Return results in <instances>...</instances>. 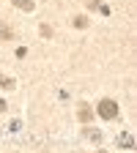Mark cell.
I'll use <instances>...</instances> for the list:
<instances>
[{"mask_svg": "<svg viewBox=\"0 0 137 153\" xmlns=\"http://www.w3.org/2000/svg\"><path fill=\"white\" fill-rule=\"evenodd\" d=\"M80 120H82V123H88V120H91V107H88V104H82V107H80Z\"/></svg>", "mask_w": 137, "mask_h": 153, "instance_id": "3", "label": "cell"}, {"mask_svg": "<svg viewBox=\"0 0 137 153\" xmlns=\"http://www.w3.org/2000/svg\"><path fill=\"white\" fill-rule=\"evenodd\" d=\"M74 25H77V27H85V25H88V19H85V16H77V19H74Z\"/></svg>", "mask_w": 137, "mask_h": 153, "instance_id": "7", "label": "cell"}, {"mask_svg": "<svg viewBox=\"0 0 137 153\" xmlns=\"http://www.w3.org/2000/svg\"><path fill=\"white\" fill-rule=\"evenodd\" d=\"M11 3L16 8H22V11H33V0H11Z\"/></svg>", "mask_w": 137, "mask_h": 153, "instance_id": "2", "label": "cell"}, {"mask_svg": "<svg viewBox=\"0 0 137 153\" xmlns=\"http://www.w3.org/2000/svg\"><path fill=\"white\" fill-rule=\"evenodd\" d=\"M0 38H6V41H8V38H14V36H11L8 27H0Z\"/></svg>", "mask_w": 137, "mask_h": 153, "instance_id": "6", "label": "cell"}, {"mask_svg": "<svg viewBox=\"0 0 137 153\" xmlns=\"http://www.w3.org/2000/svg\"><path fill=\"white\" fill-rule=\"evenodd\" d=\"M99 115H102L104 120L118 118V104H115L112 99H104V101H99Z\"/></svg>", "mask_w": 137, "mask_h": 153, "instance_id": "1", "label": "cell"}, {"mask_svg": "<svg viewBox=\"0 0 137 153\" xmlns=\"http://www.w3.org/2000/svg\"><path fill=\"white\" fill-rule=\"evenodd\" d=\"M118 142H121V148H134V145H132V137H129V134H121V140H118Z\"/></svg>", "mask_w": 137, "mask_h": 153, "instance_id": "4", "label": "cell"}, {"mask_svg": "<svg viewBox=\"0 0 137 153\" xmlns=\"http://www.w3.org/2000/svg\"><path fill=\"white\" fill-rule=\"evenodd\" d=\"M3 109H6V101H3V99H0V112H3Z\"/></svg>", "mask_w": 137, "mask_h": 153, "instance_id": "8", "label": "cell"}, {"mask_svg": "<svg viewBox=\"0 0 137 153\" xmlns=\"http://www.w3.org/2000/svg\"><path fill=\"white\" fill-rule=\"evenodd\" d=\"M0 85H3V88H14V79H8V76H0Z\"/></svg>", "mask_w": 137, "mask_h": 153, "instance_id": "5", "label": "cell"}]
</instances>
